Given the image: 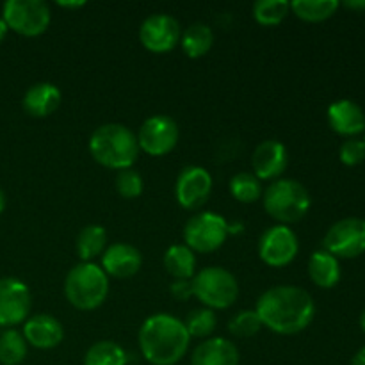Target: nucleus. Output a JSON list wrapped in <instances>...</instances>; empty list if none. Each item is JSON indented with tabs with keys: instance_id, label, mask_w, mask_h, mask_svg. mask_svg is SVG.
Returning <instances> with one entry per match:
<instances>
[{
	"instance_id": "obj_31",
	"label": "nucleus",
	"mask_w": 365,
	"mask_h": 365,
	"mask_svg": "<svg viewBox=\"0 0 365 365\" xmlns=\"http://www.w3.org/2000/svg\"><path fill=\"white\" fill-rule=\"evenodd\" d=\"M262 328V321H260L259 314H257L255 310H241V312L235 314L230 319V323H228L230 334L241 339L253 337V335L259 334Z\"/></svg>"
},
{
	"instance_id": "obj_34",
	"label": "nucleus",
	"mask_w": 365,
	"mask_h": 365,
	"mask_svg": "<svg viewBox=\"0 0 365 365\" xmlns=\"http://www.w3.org/2000/svg\"><path fill=\"white\" fill-rule=\"evenodd\" d=\"M170 292L177 302H187L191 296H195L192 280H173V284L170 285Z\"/></svg>"
},
{
	"instance_id": "obj_33",
	"label": "nucleus",
	"mask_w": 365,
	"mask_h": 365,
	"mask_svg": "<svg viewBox=\"0 0 365 365\" xmlns=\"http://www.w3.org/2000/svg\"><path fill=\"white\" fill-rule=\"evenodd\" d=\"M339 159L344 166H359L365 160V143L364 139L349 138L339 148Z\"/></svg>"
},
{
	"instance_id": "obj_18",
	"label": "nucleus",
	"mask_w": 365,
	"mask_h": 365,
	"mask_svg": "<svg viewBox=\"0 0 365 365\" xmlns=\"http://www.w3.org/2000/svg\"><path fill=\"white\" fill-rule=\"evenodd\" d=\"M328 125L331 130L344 138H356L365 132L364 109L353 100H337L328 107Z\"/></svg>"
},
{
	"instance_id": "obj_9",
	"label": "nucleus",
	"mask_w": 365,
	"mask_h": 365,
	"mask_svg": "<svg viewBox=\"0 0 365 365\" xmlns=\"http://www.w3.org/2000/svg\"><path fill=\"white\" fill-rule=\"evenodd\" d=\"M323 250L341 259H355L365 253V220L344 217L328 228Z\"/></svg>"
},
{
	"instance_id": "obj_19",
	"label": "nucleus",
	"mask_w": 365,
	"mask_h": 365,
	"mask_svg": "<svg viewBox=\"0 0 365 365\" xmlns=\"http://www.w3.org/2000/svg\"><path fill=\"white\" fill-rule=\"evenodd\" d=\"M241 355L234 342L223 337H210L196 346L191 365H239Z\"/></svg>"
},
{
	"instance_id": "obj_7",
	"label": "nucleus",
	"mask_w": 365,
	"mask_h": 365,
	"mask_svg": "<svg viewBox=\"0 0 365 365\" xmlns=\"http://www.w3.org/2000/svg\"><path fill=\"white\" fill-rule=\"evenodd\" d=\"M2 20L16 34L36 38L48 29L52 14L43 0H7L2 7Z\"/></svg>"
},
{
	"instance_id": "obj_37",
	"label": "nucleus",
	"mask_w": 365,
	"mask_h": 365,
	"mask_svg": "<svg viewBox=\"0 0 365 365\" xmlns=\"http://www.w3.org/2000/svg\"><path fill=\"white\" fill-rule=\"evenodd\" d=\"M351 365H365V346L362 349H360L359 353H356L355 356H353Z\"/></svg>"
},
{
	"instance_id": "obj_16",
	"label": "nucleus",
	"mask_w": 365,
	"mask_h": 365,
	"mask_svg": "<svg viewBox=\"0 0 365 365\" xmlns=\"http://www.w3.org/2000/svg\"><path fill=\"white\" fill-rule=\"evenodd\" d=\"M143 266V255L135 246L127 242L110 245L102 255V269L107 277L130 278L139 273Z\"/></svg>"
},
{
	"instance_id": "obj_1",
	"label": "nucleus",
	"mask_w": 365,
	"mask_h": 365,
	"mask_svg": "<svg viewBox=\"0 0 365 365\" xmlns=\"http://www.w3.org/2000/svg\"><path fill=\"white\" fill-rule=\"evenodd\" d=\"M255 312L262 327L278 335H296L307 330L316 316V303L310 292L294 285H277L257 299Z\"/></svg>"
},
{
	"instance_id": "obj_38",
	"label": "nucleus",
	"mask_w": 365,
	"mask_h": 365,
	"mask_svg": "<svg viewBox=\"0 0 365 365\" xmlns=\"http://www.w3.org/2000/svg\"><path fill=\"white\" fill-rule=\"evenodd\" d=\"M7 31H9V27H7L6 21H4L2 16H0V43H2L4 38L7 36Z\"/></svg>"
},
{
	"instance_id": "obj_14",
	"label": "nucleus",
	"mask_w": 365,
	"mask_h": 365,
	"mask_svg": "<svg viewBox=\"0 0 365 365\" xmlns=\"http://www.w3.org/2000/svg\"><path fill=\"white\" fill-rule=\"evenodd\" d=\"M212 192V177L203 166H185L178 173L175 184V196L182 209L198 210L209 200Z\"/></svg>"
},
{
	"instance_id": "obj_36",
	"label": "nucleus",
	"mask_w": 365,
	"mask_h": 365,
	"mask_svg": "<svg viewBox=\"0 0 365 365\" xmlns=\"http://www.w3.org/2000/svg\"><path fill=\"white\" fill-rule=\"evenodd\" d=\"M57 6L64 7V9H77V7H84L86 2L78 0V2H57Z\"/></svg>"
},
{
	"instance_id": "obj_15",
	"label": "nucleus",
	"mask_w": 365,
	"mask_h": 365,
	"mask_svg": "<svg viewBox=\"0 0 365 365\" xmlns=\"http://www.w3.org/2000/svg\"><path fill=\"white\" fill-rule=\"evenodd\" d=\"M289 164L287 148L277 139L262 141L252 155L253 175L259 180H278Z\"/></svg>"
},
{
	"instance_id": "obj_5",
	"label": "nucleus",
	"mask_w": 365,
	"mask_h": 365,
	"mask_svg": "<svg viewBox=\"0 0 365 365\" xmlns=\"http://www.w3.org/2000/svg\"><path fill=\"white\" fill-rule=\"evenodd\" d=\"M264 209L280 225H291L303 220L312 205L310 192L294 178H278L271 182L262 195Z\"/></svg>"
},
{
	"instance_id": "obj_3",
	"label": "nucleus",
	"mask_w": 365,
	"mask_h": 365,
	"mask_svg": "<svg viewBox=\"0 0 365 365\" xmlns=\"http://www.w3.org/2000/svg\"><path fill=\"white\" fill-rule=\"evenodd\" d=\"M89 153L100 166L116 171L127 170L139 157L138 135L127 125H100L89 138Z\"/></svg>"
},
{
	"instance_id": "obj_28",
	"label": "nucleus",
	"mask_w": 365,
	"mask_h": 365,
	"mask_svg": "<svg viewBox=\"0 0 365 365\" xmlns=\"http://www.w3.org/2000/svg\"><path fill=\"white\" fill-rule=\"evenodd\" d=\"M230 195L241 203H255L264 195L262 182L253 173H237L230 180Z\"/></svg>"
},
{
	"instance_id": "obj_17",
	"label": "nucleus",
	"mask_w": 365,
	"mask_h": 365,
	"mask_svg": "<svg viewBox=\"0 0 365 365\" xmlns=\"http://www.w3.org/2000/svg\"><path fill=\"white\" fill-rule=\"evenodd\" d=\"M24 337L27 344L38 349H52L64 339V328L59 319L50 314H36L24 324Z\"/></svg>"
},
{
	"instance_id": "obj_10",
	"label": "nucleus",
	"mask_w": 365,
	"mask_h": 365,
	"mask_svg": "<svg viewBox=\"0 0 365 365\" xmlns=\"http://www.w3.org/2000/svg\"><path fill=\"white\" fill-rule=\"evenodd\" d=\"M139 150L152 157H163L173 152L180 139V130L173 118L157 114L143 121L138 134Z\"/></svg>"
},
{
	"instance_id": "obj_6",
	"label": "nucleus",
	"mask_w": 365,
	"mask_h": 365,
	"mask_svg": "<svg viewBox=\"0 0 365 365\" xmlns=\"http://www.w3.org/2000/svg\"><path fill=\"white\" fill-rule=\"evenodd\" d=\"M192 292L205 309L225 310L239 298V282L228 269L210 266L192 277Z\"/></svg>"
},
{
	"instance_id": "obj_32",
	"label": "nucleus",
	"mask_w": 365,
	"mask_h": 365,
	"mask_svg": "<svg viewBox=\"0 0 365 365\" xmlns=\"http://www.w3.org/2000/svg\"><path fill=\"white\" fill-rule=\"evenodd\" d=\"M116 189L118 192H120L121 198L134 200L143 195L145 182H143V177L134 170V168H127V170L118 171Z\"/></svg>"
},
{
	"instance_id": "obj_12",
	"label": "nucleus",
	"mask_w": 365,
	"mask_h": 365,
	"mask_svg": "<svg viewBox=\"0 0 365 365\" xmlns=\"http://www.w3.org/2000/svg\"><path fill=\"white\" fill-rule=\"evenodd\" d=\"M32 309L27 285L13 277L0 278V327L13 328L25 323Z\"/></svg>"
},
{
	"instance_id": "obj_39",
	"label": "nucleus",
	"mask_w": 365,
	"mask_h": 365,
	"mask_svg": "<svg viewBox=\"0 0 365 365\" xmlns=\"http://www.w3.org/2000/svg\"><path fill=\"white\" fill-rule=\"evenodd\" d=\"M237 232H242V223L228 225V234H237Z\"/></svg>"
},
{
	"instance_id": "obj_13",
	"label": "nucleus",
	"mask_w": 365,
	"mask_h": 365,
	"mask_svg": "<svg viewBox=\"0 0 365 365\" xmlns=\"http://www.w3.org/2000/svg\"><path fill=\"white\" fill-rule=\"evenodd\" d=\"M180 24L171 14H152L139 27V41L148 52L153 53L171 52L180 43Z\"/></svg>"
},
{
	"instance_id": "obj_41",
	"label": "nucleus",
	"mask_w": 365,
	"mask_h": 365,
	"mask_svg": "<svg viewBox=\"0 0 365 365\" xmlns=\"http://www.w3.org/2000/svg\"><path fill=\"white\" fill-rule=\"evenodd\" d=\"M360 328H362V331L365 334V310L362 312V316H360Z\"/></svg>"
},
{
	"instance_id": "obj_8",
	"label": "nucleus",
	"mask_w": 365,
	"mask_h": 365,
	"mask_svg": "<svg viewBox=\"0 0 365 365\" xmlns=\"http://www.w3.org/2000/svg\"><path fill=\"white\" fill-rule=\"evenodd\" d=\"M228 237V221L216 212H200L189 217L184 227V242L191 252L212 253Z\"/></svg>"
},
{
	"instance_id": "obj_29",
	"label": "nucleus",
	"mask_w": 365,
	"mask_h": 365,
	"mask_svg": "<svg viewBox=\"0 0 365 365\" xmlns=\"http://www.w3.org/2000/svg\"><path fill=\"white\" fill-rule=\"evenodd\" d=\"M291 11V2L287 0H259L253 4V18L257 24L273 27L282 24Z\"/></svg>"
},
{
	"instance_id": "obj_27",
	"label": "nucleus",
	"mask_w": 365,
	"mask_h": 365,
	"mask_svg": "<svg viewBox=\"0 0 365 365\" xmlns=\"http://www.w3.org/2000/svg\"><path fill=\"white\" fill-rule=\"evenodd\" d=\"M128 356L120 344L113 341L95 342L86 351L84 365H127Z\"/></svg>"
},
{
	"instance_id": "obj_26",
	"label": "nucleus",
	"mask_w": 365,
	"mask_h": 365,
	"mask_svg": "<svg viewBox=\"0 0 365 365\" xmlns=\"http://www.w3.org/2000/svg\"><path fill=\"white\" fill-rule=\"evenodd\" d=\"M29 344L24 334L14 328H7L0 334V364L2 365H20L27 359Z\"/></svg>"
},
{
	"instance_id": "obj_11",
	"label": "nucleus",
	"mask_w": 365,
	"mask_h": 365,
	"mask_svg": "<svg viewBox=\"0 0 365 365\" xmlns=\"http://www.w3.org/2000/svg\"><path fill=\"white\" fill-rule=\"evenodd\" d=\"M299 252L298 235L285 225L267 228L259 241V257L271 267H285L296 259Z\"/></svg>"
},
{
	"instance_id": "obj_35",
	"label": "nucleus",
	"mask_w": 365,
	"mask_h": 365,
	"mask_svg": "<svg viewBox=\"0 0 365 365\" xmlns=\"http://www.w3.org/2000/svg\"><path fill=\"white\" fill-rule=\"evenodd\" d=\"M344 6L353 11H365V0H348L344 2Z\"/></svg>"
},
{
	"instance_id": "obj_21",
	"label": "nucleus",
	"mask_w": 365,
	"mask_h": 365,
	"mask_svg": "<svg viewBox=\"0 0 365 365\" xmlns=\"http://www.w3.org/2000/svg\"><path fill=\"white\" fill-rule=\"evenodd\" d=\"M309 277L317 287L334 289L341 282V264L327 250H317L309 260Z\"/></svg>"
},
{
	"instance_id": "obj_42",
	"label": "nucleus",
	"mask_w": 365,
	"mask_h": 365,
	"mask_svg": "<svg viewBox=\"0 0 365 365\" xmlns=\"http://www.w3.org/2000/svg\"><path fill=\"white\" fill-rule=\"evenodd\" d=\"M364 143H365V138H364Z\"/></svg>"
},
{
	"instance_id": "obj_23",
	"label": "nucleus",
	"mask_w": 365,
	"mask_h": 365,
	"mask_svg": "<svg viewBox=\"0 0 365 365\" xmlns=\"http://www.w3.org/2000/svg\"><path fill=\"white\" fill-rule=\"evenodd\" d=\"M182 50L191 59H198L203 57L214 45V32L207 24H196L189 25L184 32H182Z\"/></svg>"
},
{
	"instance_id": "obj_25",
	"label": "nucleus",
	"mask_w": 365,
	"mask_h": 365,
	"mask_svg": "<svg viewBox=\"0 0 365 365\" xmlns=\"http://www.w3.org/2000/svg\"><path fill=\"white\" fill-rule=\"evenodd\" d=\"M107 232L102 225H88L77 237V255L82 262H91L95 257L106 252Z\"/></svg>"
},
{
	"instance_id": "obj_30",
	"label": "nucleus",
	"mask_w": 365,
	"mask_h": 365,
	"mask_svg": "<svg viewBox=\"0 0 365 365\" xmlns=\"http://www.w3.org/2000/svg\"><path fill=\"white\" fill-rule=\"evenodd\" d=\"M184 327L187 330L189 337H198L205 339L214 334L217 327V317L214 310L210 309H195L187 314L184 321Z\"/></svg>"
},
{
	"instance_id": "obj_24",
	"label": "nucleus",
	"mask_w": 365,
	"mask_h": 365,
	"mask_svg": "<svg viewBox=\"0 0 365 365\" xmlns=\"http://www.w3.org/2000/svg\"><path fill=\"white\" fill-rule=\"evenodd\" d=\"M341 2L339 0H294L291 2V11L303 21L319 24L337 13Z\"/></svg>"
},
{
	"instance_id": "obj_40",
	"label": "nucleus",
	"mask_w": 365,
	"mask_h": 365,
	"mask_svg": "<svg viewBox=\"0 0 365 365\" xmlns=\"http://www.w3.org/2000/svg\"><path fill=\"white\" fill-rule=\"evenodd\" d=\"M6 210V195H4V191L0 189V214Z\"/></svg>"
},
{
	"instance_id": "obj_2",
	"label": "nucleus",
	"mask_w": 365,
	"mask_h": 365,
	"mask_svg": "<svg viewBox=\"0 0 365 365\" xmlns=\"http://www.w3.org/2000/svg\"><path fill=\"white\" fill-rule=\"evenodd\" d=\"M139 349L152 365H177L187 353L189 337L184 321L171 314H155L139 328Z\"/></svg>"
},
{
	"instance_id": "obj_22",
	"label": "nucleus",
	"mask_w": 365,
	"mask_h": 365,
	"mask_svg": "<svg viewBox=\"0 0 365 365\" xmlns=\"http://www.w3.org/2000/svg\"><path fill=\"white\" fill-rule=\"evenodd\" d=\"M164 267L175 280H192L196 269L195 252L185 245H173L164 253Z\"/></svg>"
},
{
	"instance_id": "obj_4",
	"label": "nucleus",
	"mask_w": 365,
	"mask_h": 365,
	"mask_svg": "<svg viewBox=\"0 0 365 365\" xmlns=\"http://www.w3.org/2000/svg\"><path fill=\"white\" fill-rule=\"evenodd\" d=\"M64 296L77 310H96L109 296V277L98 264H77L64 280Z\"/></svg>"
},
{
	"instance_id": "obj_20",
	"label": "nucleus",
	"mask_w": 365,
	"mask_h": 365,
	"mask_svg": "<svg viewBox=\"0 0 365 365\" xmlns=\"http://www.w3.org/2000/svg\"><path fill=\"white\" fill-rule=\"evenodd\" d=\"M61 100H63V95L56 84L38 82L25 91L21 106L25 113L31 114L32 118H46L59 109Z\"/></svg>"
}]
</instances>
